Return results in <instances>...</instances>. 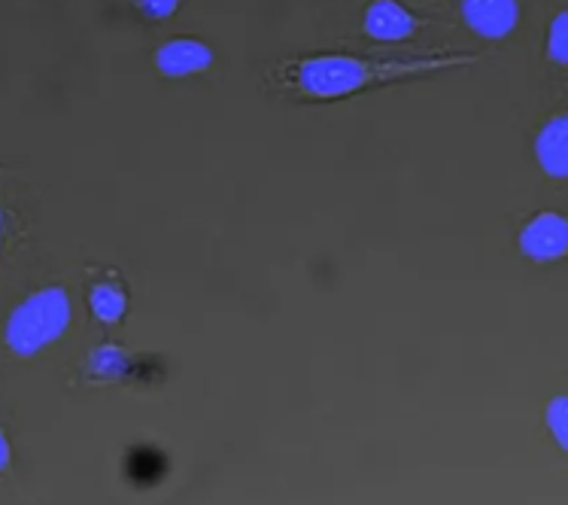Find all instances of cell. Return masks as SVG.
<instances>
[{"instance_id": "2", "label": "cell", "mask_w": 568, "mask_h": 505, "mask_svg": "<svg viewBox=\"0 0 568 505\" xmlns=\"http://www.w3.org/2000/svg\"><path fill=\"white\" fill-rule=\"evenodd\" d=\"M70 320H73V307H70L68 290L43 286L24 295L22 302L12 307L3 326V339L16 356H34L68 332Z\"/></svg>"}, {"instance_id": "1", "label": "cell", "mask_w": 568, "mask_h": 505, "mask_svg": "<svg viewBox=\"0 0 568 505\" xmlns=\"http://www.w3.org/2000/svg\"><path fill=\"white\" fill-rule=\"evenodd\" d=\"M477 55L468 52H414V55H314V59H298L286 64V83L304 98L316 101H337L347 94L368 92L374 85L402 83V80H417V77H435V73L475 64Z\"/></svg>"}, {"instance_id": "6", "label": "cell", "mask_w": 568, "mask_h": 505, "mask_svg": "<svg viewBox=\"0 0 568 505\" xmlns=\"http://www.w3.org/2000/svg\"><path fill=\"white\" fill-rule=\"evenodd\" d=\"M459 12H463V22L477 37H487V40L508 37L520 22V7L514 0H465Z\"/></svg>"}, {"instance_id": "13", "label": "cell", "mask_w": 568, "mask_h": 505, "mask_svg": "<svg viewBox=\"0 0 568 505\" xmlns=\"http://www.w3.org/2000/svg\"><path fill=\"white\" fill-rule=\"evenodd\" d=\"M0 244H3V211H0Z\"/></svg>"}, {"instance_id": "11", "label": "cell", "mask_w": 568, "mask_h": 505, "mask_svg": "<svg viewBox=\"0 0 568 505\" xmlns=\"http://www.w3.org/2000/svg\"><path fill=\"white\" fill-rule=\"evenodd\" d=\"M138 7L146 12V16H152V19H168V16H174V12L180 10L176 0H143Z\"/></svg>"}, {"instance_id": "9", "label": "cell", "mask_w": 568, "mask_h": 505, "mask_svg": "<svg viewBox=\"0 0 568 505\" xmlns=\"http://www.w3.org/2000/svg\"><path fill=\"white\" fill-rule=\"evenodd\" d=\"M545 417H547V430H550V435H554V442H557V445L568 454V396L550 400Z\"/></svg>"}, {"instance_id": "12", "label": "cell", "mask_w": 568, "mask_h": 505, "mask_svg": "<svg viewBox=\"0 0 568 505\" xmlns=\"http://www.w3.org/2000/svg\"><path fill=\"white\" fill-rule=\"evenodd\" d=\"M10 459H12L10 442H7V435H3V430H0V472L10 466Z\"/></svg>"}, {"instance_id": "3", "label": "cell", "mask_w": 568, "mask_h": 505, "mask_svg": "<svg viewBox=\"0 0 568 505\" xmlns=\"http://www.w3.org/2000/svg\"><path fill=\"white\" fill-rule=\"evenodd\" d=\"M520 250L523 256L535 259V262H557V259L568 256V216L554 211L532 216L523 225Z\"/></svg>"}, {"instance_id": "4", "label": "cell", "mask_w": 568, "mask_h": 505, "mask_svg": "<svg viewBox=\"0 0 568 505\" xmlns=\"http://www.w3.org/2000/svg\"><path fill=\"white\" fill-rule=\"evenodd\" d=\"M155 71L171 80H183V77H195L204 73L213 64V49L197 40V37H174L162 47L155 49Z\"/></svg>"}, {"instance_id": "8", "label": "cell", "mask_w": 568, "mask_h": 505, "mask_svg": "<svg viewBox=\"0 0 568 505\" xmlns=\"http://www.w3.org/2000/svg\"><path fill=\"white\" fill-rule=\"evenodd\" d=\"M89 307L101 323H119L128 311V295L119 283L101 281L89 290Z\"/></svg>"}, {"instance_id": "10", "label": "cell", "mask_w": 568, "mask_h": 505, "mask_svg": "<svg viewBox=\"0 0 568 505\" xmlns=\"http://www.w3.org/2000/svg\"><path fill=\"white\" fill-rule=\"evenodd\" d=\"M547 55L559 64H568V10L559 12L554 24H550V34H547Z\"/></svg>"}, {"instance_id": "7", "label": "cell", "mask_w": 568, "mask_h": 505, "mask_svg": "<svg viewBox=\"0 0 568 505\" xmlns=\"http://www.w3.org/2000/svg\"><path fill=\"white\" fill-rule=\"evenodd\" d=\"M535 159L547 176H568V113L547 119L545 129L535 138Z\"/></svg>"}, {"instance_id": "5", "label": "cell", "mask_w": 568, "mask_h": 505, "mask_svg": "<svg viewBox=\"0 0 568 505\" xmlns=\"http://www.w3.org/2000/svg\"><path fill=\"white\" fill-rule=\"evenodd\" d=\"M362 28L377 43H402V40L417 37L423 22L407 7L395 3V0H377L362 16Z\"/></svg>"}]
</instances>
